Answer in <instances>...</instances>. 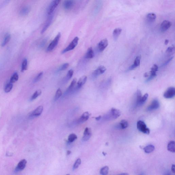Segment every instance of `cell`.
<instances>
[{
    "mask_svg": "<svg viewBox=\"0 0 175 175\" xmlns=\"http://www.w3.org/2000/svg\"><path fill=\"white\" fill-rule=\"evenodd\" d=\"M173 58H174V57L173 56L169 59L167 61L165 62V63H164V64L163 65V66H166V65H167L168 64H169V62L171 61L172 60Z\"/></svg>",
    "mask_w": 175,
    "mask_h": 175,
    "instance_id": "42",
    "label": "cell"
},
{
    "mask_svg": "<svg viewBox=\"0 0 175 175\" xmlns=\"http://www.w3.org/2000/svg\"><path fill=\"white\" fill-rule=\"evenodd\" d=\"M154 146L152 145H149L144 148V152L146 153H150L153 152L155 150Z\"/></svg>",
    "mask_w": 175,
    "mask_h": 175,
    "instance_id": "23",
    "label": "cell"
},
{
    "mask_svg": "<svg viewBox=\"0 0 175 175\" xmlns=\"http://www.w3.org/2000/svg\"><path fill=\"white\" fill-rule=\"evenodd\" d=\"M128 174H121L120 175H128Z\"/></svg>",
    "mask_w": 175,
    "mask_h": 175,
    "instance_id": "48",
    "label": "cell"
},
{
    "mask_svg": "<svg viewBox=\"0 0 175 175\" xmlns=\"http://www.w3.org/2000/svg\"><path fill=\"white\" fill-rule=\"evenodd\" d=\"M74 74V71L72 70H71L68 71L66 77V81H68L72 78Z\"/></svg>",
    "mask_w": 175,
    "mask_h": 175,
    "instance_id": "37",
    "label": "cell"
},
{
    "mask_svg": "<svg viewBox=\"0 0 175 175\" xmlns=\"http://www.w3.org/2000/svg\"><path fill=\"white\" fill-rule=\"evenodd\" d=\"M30 9L29 7H24L21 10L20 13L22 16H26L30 13Z\"/></svg>",
    "mask_w": 175,
    "mask_h": 175,
    "instance_id": "27",
    "label": "cell"
},
{
    "mask_svg": "<svg viewBox=\"0 0 175 175\" xmlns=\"http://www.w3.org/2000/svg\"><path fill=\"white\" fill-rule=\"evenodd\" d=\"M148 95L147 93H146L143 97H142L141 99H140L139 103V107L143 105L145 102L148 98Z\"/></svg>",
    "mask_w": 175,
    "mask_h": 175,
    "instance_id": "32",
    "label": "cell"
},
{
    "mask_svg": "<svg viewBox=\"0 0 175 175\" xmlns=\"http://www.w3.org/2000/svg\"><path fill=\"white\" fill-rule=\"evenodd\" d=\"M78 40L79 38L77 37H75L74 40L72 41V42H71V43L69 44L68 47H67L65 49L62 51V53L64 54L65 53L74 49L78 44Z\"/></svg>",
    "mask_w": 175,
    "mask_h": 175,
    "instance_id": "4",
    "label": "cell"
},
{
    "mask_svg": "<svg viewBox=\"0 0 175 175\" xmlns=\"http://www.w3.org/2000/svg\"><path fill=\"white\" fill-rule=\"evenodd\" d=\"M172 25L171 22L168 20H164L161 24L160 29L162 32H165L168 30Z\"/></svg>",
    "mask_w": 175,
    "mask_h": 175,
    "instance_id": "11",
    "label": "cell"
},
{
    "mask_svg": "<svg viewBox=\"0 0 175 175\" xmlns=\"http://www.w3.org/2000/svg\"><path fill=\"white\" fill-rule=\"evenodd\" d=\"M95 54L94 52L92 47H90L88 49L85 55V57L87 59H92L94 57Z\"/></svg>",
    "mask_w": 175,
    "mask_h": 175,
    "instance_id": "20",
    "label": "cell"
},
{
    "mask_svg": "<svg viewBox=\"0 0 175 175\" xmlns=\"http://www.w3.org/2000/svg\"><path fill=\"white\" fill-rule=\"evenodd\" d=\"M53 18L54 16L53 13L51 14L49 16L46 21L45 24H44V27L42 30L41 32L42 34L44 33L46 31V30L48 29V28H49L52 23Z\"/></svg>",
    "mask_w": 175,
    "mask_h": 175,
    "instance_id": "8",
    "label": "cell"
},
{
    "mask_svg": "<svg viewBox=\"0 0 175 175\" xmlns=\"http://www.w3.org/2000/svg\"><path fill=\"white\" fill-rule=\"evenodd\" d=\"M90 114L88 112H85L81 115L80 119L78 120L79 123H82L87 121L90 117Z\"/></svg>",
    "mask_w": 175,
    "mask_h": 175,
    "instance_id": "18",
    "label": "cell"
},
{
    "mask_svg": "<svg viewBox=\"0 0 175 175\" xmlns=\"http://www.w3.org/2000/svg\"><path fill=\"white\" fill-rule=\"evenodd\" d=\"M122 29L121 28H116L114 30L113 32V37L114 40H117L118 37L121 34L122 32Z\"/></svg>",
    "mask_w": 175,
    "mask_h": 175,
    "instance_id": "21",
    "label": "cell"
},
{
    "mask_svg": "<svg viewBox=\"0 0 175 175\" xmlns=\"http://www.w3.org/2000/svg\"><path fill=\"white\" fill-rule=\"evenodd\" d=\"M77 79L76 78L73 79L72 82H71L70 86H69L68 89H67L66 91V93H68L72 91L74 88L75 85H76L77 83Z\"/></svg>",
    "mask_w": 175,
    "mask_h": 175,
    "instance_id": "25",
    "label": "cell"
},
{
    "mask_svg": "<svg viewBox=\"0 0 175 175\" xmlns=\"http://www.w3.org/2000/svg\"><path fill=\"white\" fill-rule=\"evenodd\" d=\"M148 76V74L147 73H146L144 74V77H147Z\"/></svg>",
    "mask_w": 175,
    "mask_h": 175,
    "instance_id": "46",
    "label": "cell"
},
{
    "mask_svg": "<svg viewBox=\"0 0 175 175\" xmlns=\"http://www.w3.org/2000/svg\"><path fill=\"white\" fill-rule=\"evenodd\" d=\"M19 75H18L17 72H15L12 75L10 79V82L12 83H15L19 79Z\"/></svg>",
    "mask_w": 175,
    "mask_h": 175,
    "instance_id": "28",
    "label": "cell"
},
{
    "mask_svg": "<svg viewBox=\"0 0 175 175\" xmlns=\"http://www.w3.org/2000/svg\"><path fill=\"white\" fill-rule=\"evenodd\" d=\"M169 42V40H166L165 41L164 44H166V45H167L168 43Z\"/></svg>",
    "mask_w": 175,
    "mask_h": 175,
    "instance_id": "45",
    "label": "cell"
},
{
    "mask_svg": "<svg viewBox=\"0 0 175 175\" xmlns=\"http://www.w3.org/2000/svg\"><path fill=\"white\" fill-rule=\"evenodd\" d=\"M44 108L42 106H40L30 114V118L37 117L41 114Z\"/></svg>",
    "mask_w": 175,
    "mask_h": 175,
    "instance_id": "10",
    "label": "cell"
},
{
    "mask_svg": "<svg viewBox=\"0 0 175 175\" xmlns=\"http://www.w3.org/2000/svg\"><path fill=\"white\" fill-rule=\"evenodd\" d=\"M42 93V91L40 90L36 91L32 95L31 98H30V100L32 101L36 99L38 97L41 95Z\"/></svg>",
    "mask_w": 175,
    "mask_h": 175,
    "instance_id": "30",
    "label": "cell"
},
{
    "mask_svg": "<svg viewBox=\"0 0 175 175\" xmlns=\"http://www.w3.org/2000/svg\"><path fill=\"white\" fill-rule=\"evenodd\" d=\"M71 153V151H70V150H68L67 152V155H69Z\"/></svg>",
    "mask_w": 175,
    "mask_h": 175,
    "instance_id": "47",
    "label": "cell"
},
{
    "mask_svg": "<svg viewBox=\"0 0 175 175\" xmlns=\"http://www.w3.org/2000/svg\"><path fill=\"white\" fill-rule=\"evenodd\" d=\"M61 0H53L49 6L48 10V14L50 15L53 13L54 10L58 6Z\"/></svg>",
    "mask_w": 175,
    "mask_h": 175,
    "instance_id": "6",
    "label": "cell"
},
{
    "mask_svg": "<svg viewBox=\"0 0 175 175\" xmlns=\"http://www.w3.org/2000/svg\"><path fill=\"white\" fill-rule=\"evenodd\" d=\"M141 58L140 56H138L136 58L135 61H134V64L130 66L128 70H134L137 67L139 66L140 63V59Z\"/></svg>",
    "mask_w": 175,
    "mask_h": 175,
    "instance_id": "17",
    "label": "cell"
},
{
    "mask_svg": "<svg viewBox=\"0 0 175 175\" xmlns=\"http://www.w3.org/2000/svg\"><path fill=\"white\" fill-rule=\"evenodd\" d=\"M175 95V88L174 87L169 88L164 94V97L166 99H171Z\"/></svg>",
    "mask_w": 175,
    "mask_h": 175,
    "instance_id": "5",
    "label": "cell"
},
{
    "mask_svg": "<svg viewBox=\"0 0 175 175\" xmlns=\"http://www.w3.org/2000/svg\"><path fill=\"white\" fill-rule=\"evenodd\" d=\"M146 18L147 22L149 23H152L155 21L156 16L154 13H150L147 14Z\"/></svg>",
    "mask_w": 175,
    "mask_h": 175,
    "instance_id": "19",
    "label": "cell"
},
{
    "mask_svg": "<svg viewBox=\"0 0 175 175\" xmlns=\"http://www.w3.org/2000/svg\"><path fill=\"white\" fill-rule=\"evenodd\" d=\"M69 66L68 63H66L61 66L58 70V71H62L66 70Z\"/></svg>",
    "mask_w": 175,
    "mask_h": 175,
    "instance_id": "39",
    "label": "cell"
},
{
    "mask_svg": "<svg viewBox=\"0 0 175 175\" xmlns=\"http://www.w3.org/2000/svg\"><path fill=\"white\" fill-rule=\"evenodd\" d=\"M106 70L107 69L104 66H99L96 70L94 71V72H93V76L94 77H97L99 75L103 74Z\"/></svg>",
    "mask_w": 175,
    "mask_h": 175,
    "instance_id": "12",
    "label": "cell"
},
{
    "mask_svg": "<svg viewBox=\"0 0 175 175\" xmlns=\"http://www.w3.org/2000/svg\"><path fill=\"white\" fill-rule=\"evenodd\" d=\"M137 128L138 130L142 133L148 135L150 133V130L149 128L146 127V124L143 121H138Z\"/></svg>",
    "mask_w": 175,
    "mask_h": 175,
    "instance_id": "2",
    "label": "cell"
},
{
    "mask_svg": "<svg viewBox=\"0 0 175 175\" xmlns=\"http://www.w3.org/2000/svg\"><path fill=\"white\" fill-rule=\"evenodd\" d=\"M175 166L174 164H173L172 166L171 167V171L173 173H174V174L175 173Z\"/></svg>",
    "mask_w": 175,
    "mask_h": 175,
    "instance_id": "43",
    "label": "cell"
},
{
    "mask_svg": "<svg viewBox=\"0 0 175 175\" xmlns=\"http://www.w3.org/2000/svg\"><path fill=\"white\" fill-rule=\"evenodd\" d=\"M174 47H169L166 50V52L169 54L172 52L174 50Z\"/></svg>",
    "mask_w": 175,
    "mask_h": 175,
    "instance_id": "40",
    "label": "cell"
},
{
    "mask_svg": "<svg viewBox=\"0 0 175 175\" xmlns=\"http://www.w3.org/2000/svg\"><path fill=\"white\" fill-rule=\"evenodd\" d=\"M13 83L11 82L8 83L5 85L4 91L6 93H9L11 91L13 88Z\"/></svg>",
    "mask_w": 175,
    "mask_h": 175,
    "instance_id": "26",
    "label": "cell"
},
{
    "mask_svg": "<svg viewBox=\"0 0 175 175\" xmlns=\"http://www.w3.org/2000/svg\"><path fill=\"white\" fill-rule=\"evenodd\" d=\"M28 69V60L27 59H25L22 62L21 71L23 72L24 71L27 70Z\"/></svg>",
    "mask_w": 175,
    "mask_h": 175,
    "instance_id": "29",
    "label": "cell"
},
{
    "mask_svg": "<svg viewBox=\"0 0 175 175\" xmlns=\"http://www.w3.org/2000/svg\"><path fill=\"white\" fill-rule=\"evenodd\" d=\"M91 135L92 134H91V131L90 128H86L83 133V140L84 141H87L88 140L90 139Z\"/></svg>",
    "mask_w": 175,
    "mask_h": 175,
    "instance_id": "14",
    "label": "cell"
},
{
    "mask_svg": "<svg viewBox=\"0 0 175 175\" xmlns=\"http://www.w3.org/2000/svg\"><path fill=\"white\" fill-rule=\"evenodd\" d=\"M128 122L125 120H122L120 122L119 126L121 129H126L128 127Z\"/></svg>",
    "mask_w": 175,
    "mask_h": 175,
    "instance_id": "31",
    "label": "cell"
},
{
    "mask_svg": "<svg viewBox=\"0 0 175 175\" xmlns=\"http://www.w3.org/2000/svg\"><path fill=\"white\" fill-rule=\"evenodd\" d=\"M167 149L168 151L172 152H175V142L174 141H171L169 142L168 146Z\"/></svg>",
    "mask_w": 175,
    "mask_h": 175,
    "instance_id": "24",
    "label": "cell"
},
{
    "mask_svg": "<svg viewBox=\"0 0 175 175\" xmlns=\"http://www.w3.org/2000/svg\"><path fill=\"white\" fill-rule=\"evenodd\" d=\"M158 70V66L156 64H154V66H152L151 69V71H155V72H157Z\"/></svg>",
    "mask_w": 175,
    "mask_h": 175,
    "instance_id": "41",
    "label": "cell"
},
{
    "mask_svg": "<svg viewBox=\"0 0 175 175\" xmlns=\"http://www.w3.org/2000/svg\"><path fill=\"white\" fill-rule=\"evenodd\" d=\"M43 72H41L39 74H38L37 76L35 77V78H34L33 80V82L34 83H36L39 81L42 78L43 75Z\"/></svg>",
    "mask_w": 175,
    "mask_h": 175,
    "instance_id": "38",
    "label": "cell"
},
{
    "mask_svg": "<svg viewBox=\"0 0 175 175\" xmlns=\"http://www.w3.org/2000/svg\"><path fill=\"white\" fill-rule=\"evenodd\" d=\"M109 171V167L107 166H105L101 169L100 171V174L102 175H107L108 174Z\"/></svg>",
    "mask_w": 175,
    "mask_h": 175,
    "instance_id": "33",
    "label": "cell"
},
{
    "mask_svg": "<svg viewBox=\"0 0 175 175\" xmlns=\"http://www.w3.org/2000/svg\"><path fill=\"white\" fill-rule=\"evenodd\" d=\"M75 4L74 0H65L63 4V7L65 9L68 11L72 8Z\"/></svg>",
    "mask_w": 175,
    "mask_h": 175,
    "instance_id": "9",
    "label": "cell"
},
{
    "mask_svg": "<svg viewBox=\"0 0 175 175\" xmlns=\"http://www.w3.org/2000/svg\"><path fill=\"white\" fill-rule=\"evenodd\" d=\"M61 36V34L60 32L57 35L53 40L50 43L49 46H48L47 51L49 52L52 51L56 47L58 44L59 41Z\"/></svg>",
    "mask_w": 175,
    "mask_h": 175,
    "instance_id": "3",
    "label": "cell"
},
{
    "mask_svg": "<svg viewBox=\"0 0 175 175\" xmlns=\"http://www.w3.org/2000/svg\"><path fill=\"white\" fill-rule=\"evenodd\" d=\"M160 107V103L157 99H154L147 109L148 111H151L157 109Z\"/></svg>",
    "mask_w": 175,
    "mask_h": 175,
    "instance_id": "7",
    "label": "cell"
},
{
    "mask_svg": "<svg viewBox=\"0 0 175 175\" xmlns=\"http://www.w3.org/2000/svg\"><path fill=\"white\" fill-rule=\"evenodd\" d=\"M121 115V111L119 109L113 108L107 114L106 118L109 119H116L119 117Z\"/></svg>",
    "mask_w": 175,
    "mask_h": 175,
    "instance_id": "1",
    "label": "cell"
},
{
    "mask_svg": "<svg viewBox=\"0 0 175 175\" xmlns=\"http://www.w3.org/2000/svg\"><path fill=\"white\" fill-rule=\"evenodd\" d=\"M27 161L25 159L22 160L18 163L16 169V171H19L23 170L25 168Z\"/></svg>",
    "mask_w": 175,
    "mask_h": 175,
    "instance_id": "16",
    "label": "cell"
},
{
    "mask_svg": "<svg viewBox=\"0 0 175 175\" xmlns=\"http://www.w3.org/2000/svg\"><path fill=\"white\" fill-rule=\"evenodd\" d=\"M87 76H83L81 77L77 83L76 87V90H78L81 88L85 83H86L87 80Z\"/></svg>",
    "mask_w": 175,
    "mask_h": 175,
    "instance_id": "15",
    "label": "cell"
},
{
    "mask_svg": "<svg viewBox=\"0 0 175 175\" xmlns=\"http://www.w3.org/2000/svg\"><path fill=\"white\" fill-rule=\"evenodd\" d=\"M81 163V159L80 158L76 160V162H75L74 166H73V169H76L78 168L79 166L80 165Z\"/></svg>",
    "mask_w": 175,
    "mask_h": 175,
    "instance_id": "36",
    "label": "cell"
},
{
    "mask_svg": "<svg viewBox=\"0 0 175 175\" xmlns=\"http://www.w3.org/2000/svg\"><path fill=\"white\" fill-rule=\"evenodd\" d=\"M62 95V92L60 88H59L57 90L55 95L54 97V100L55 101L57 100L58 99L60 98V97Z\"/></svg>",
    "mask_w": 175,
    "mask_h": 175,
    "instance_id": "35",
    "label": "cell"
},
{
    "mask_svg": "<svg viewBox=\"0 0 175 175\" xmlns=\"http://www.w3.org/2000/svg\"><path fill=\"white\" fill-rule=\"evenodd\" d=\"M108 45V42L107 39H104L101 40L99 43L98 44V48L99 51L100 52L103 51L107 47Z\"/></svg>",
    "mask_w": 175,
    "mask_h": 175,
    "instance_id": "13",
    "label": "cell"
},
{
    "mask_svg": "<svg viewBox=\"0 0 175 175\" xmlns=\"http://www.w3.org/2000/svg\"><path fill=\"white\" fill-rule=\"evenodd\" d=\"M95 119L97 120V121H99L101 119V116H99L95 117Z\"/></svg>",
    "mask_w": 175,
    "mask_h": 175,
    "instance_id": "44",
    "label": "cell"
},
{
    "mask_svg": "<svg viewBox=\"0 0 175 175\" xmlns=\"http://www.w3.org/2000/svg\"><path fill=\"white\" fill-rule=\"evenodd\" d=\"M77 136L75 134H71L68 137V141L70 143H72L77 139Z\"/></svg>",
    "mask_w": 175,
    "mask_h": 175,
    "instance_id": "34",
    "label": "cell"
},
{
    "mask_svg": "<svg viewBox=\"0 0 175 175\" xmlns=\"http://www.w3.org/2000/svg\"><path fill=\"white\" fill-rule=\"evenodd\" d=\"M11 35L7 34L6 35L4 40L1 44V46L4 47L11 40Z\"/></svg>",
    "mask_w": 175,
    "mask_h": 175,
    "instance_id": "22",
    "label": "cell"
}]
</instances>
